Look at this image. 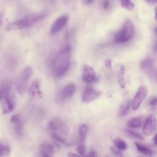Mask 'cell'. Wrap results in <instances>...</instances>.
I'll return each instance as SVG.
<instances>
[{
	"instance_id": "6da1fadb",
	"label": "cell",
	"mask_w": 157,
	"mask_h": 157,
	"mask_svg": "<svg viewBox=\"0 0 157 157\" xmlns=\"http://www.w3.org/2000/svg\"><path fill=\"white\" fill-rule=\"evenodd\" d=\"M70 52L69 45H66L61 48L54 56L51 66L52 74L55 77H62L68 71L71 64Z\"/></svg>"
},
{
	"instance_id": "7a4b0ae2",
	"label": "cell",
	"mask_w": 157,
	"mask_h": 157,
	"mask_svg": "<svg viewBox=\"0 0 157 157\" xmlns=\"http://www.w3.org/2000/svg\"><path fill=\"white\" fill-rule=\"evenodd\" d=\"M46 15L47 13L45 12L30 14L9 23L6 27V29L7 31H12L30 27L45 18Z\"/></svg>"
},
{
	"instance_id": "3957f363",
	"label": "cell",
	"mask_w": 157,
	"mask_h": 157,
	"mask_svg": "<svg viewBox=\"0 0 157 157\" xmlns=\"http://www.w3.org/2000/svg\"><path fill=\"white\" fill-rule=\"evenodd\" d=\"M134 27L130 20H126L121 30L118 31L114 37V42L116 43H124L129 41L133 36Z\"/></svg>"
},
{
	"instance_id": "277c9868",
	"label": "cell",
	"mask_w": 157,
	"mask_h": 157,
	"mask_svg": "<svg viewBox=\"0 0 157 157\" xmlns=\"http://www.w3.org/2000/svg\"><path fill=\"white\" fill-rule=\"evenodd\" d=\"M33 73V69L31 66H27L23 69L19 75L17 82V91L20 94H23L28 88V82Z\"/></svg>"
},
{
	"instance_id": "5b68a950",
	"label": "cell",
	"mask_w": 157,
	"mask_h": 157,
	"mask_svg": "<svg viewBox=\"0 0 157 157\" xmlns=\"http://www.w3.org/2000/svg\"><path fill=\"white\" fill-rule=\"evenodd\" d=\"M48 129L51 134H55L64 137L69 131V128L66 123L59 118H55L51 120L48 125Z\"/></svg>"
},
{
	"instance_id": "8992f818",
	"label": "cell",
	"mask_w": 157,
	"mask_h": 157,
	"mask_svg": "<svg viewBox=\"0 0 157 157\" xmlns=\"http://www.w3.org/2000/svg\"><path fill=\"white\" fill-rule=\"evenodd\" d=\"M76 90V86L74 83H69L64 86L58 94L57 99L59 102H64L71 98L74 94Z\"/></svg>"
},
{
	"instance_id": "52a82bcc",
	"label": "cell",
	"mask_w": 157,
	"mask_h": 157,
	"mask_svg": "<svg viewBox=\"0 0 157 157\" xmlns=\"http://www.w3.org/2000/svg\"><path fill=\"white\" fill-rule=\"evenodd\" d=\"M82 78L87 83H93L99 80L94 69L88 65H85L83 67Z\"/></svg>"
},
{
	"instance_id": "ba28073f",
	"label": "cell",
	"mask_w": 157,
	"mask_h": 157,
	"mask_svg": "<svg viewBox=\"0 0 157 157\" xmlns=\"http://www.w3.org/2000/svg\"><path fill=\"white\" fill-rule=\"evenodd\" d=\"M156 124V120L155 116L153 114L148 115L145 120L144 126H143V133L146 136H151L155 128Z\"/></svg>"
},
{
	"instance_id": "9c48e42d",
	"label": "cell",
	"mask_w": 157,
	"mask_h": 157,
	"mask_svg": "<svg viewBox=\"0 0 157 157\" xmlns=\"http://www.w3.org/2000/svg\"><path fill=\"white\" fill-rule=\"evenodd\" d=\"M147 94V90L145 87L140 86L139 88L131 102L132 107L134 110H137L139 107L142 102L145 99Z\"/></svg>"
},
{
	"instance_id": "30bf717a",
	"label": "cell",
	"mask_w": 157,
	"mask_h": 157,
	"mask_svg": "<svg viewBox=\"0 0 157 157\" xmlns=\"http://www.w3.org/2000/svg\"><path fill=\"white\" fill-rule=\"evenodd\" d=\"M100 92L94 88L88 86L84 90L82 93V99L83 102H88L97 99L100 96Z\"/></svg>"
},
{
	"instance_id": "8fae6325",
	"label": "cell",
	"mask_w": 157,
	"mask_h": 157,
	"mask_svg": "<svg viewBox=\"0 0 157 157\" xmlns=\"http://www.w3.org/2000/svg\"><path fill=\"white\" fill-rule=\"evenodd\" d=\"M68 16L66 15L60 16L58 17L52 26L50 33L52 34H55L59 32L67 23Z\"/></svg>"
},
{
	"instance_id": "7c38bea8",
	"label": "cell",
	"mask_w": 157,
	"mask_h": 157,
	"mask_svg": "<svg viewBox=\"0 0 157 157\" xmlns=\"http://www.w3.org/2000/svg\"><path fill=\"white\" fill-rule=\"evenodd\" d=\"M140 67L142 71L150 78H153L155 75V69L153 61L151 58L143 59L140 63Z\"/></svg>"
},
{
	"instance_id": "4fadbf2b",
	"label": "cell",
	"mask_w": 157,
	"mask_h": 157,
	"mask_svg": "<svg viewBox=\"0 0 157 157\" xmlns=\"http://www.w3.org/2000/svg\"><path fill=\"white\" fill-rule=\"evenodd\" d=\"M10 123L14 132L18 136L23 133V123L21 117L18 114H15L10 118Z\"/></svg>"
},
{
	"instance_id": "5bb4252c",
	"label": "cell",
	"mask_w": 157,
	"mask_h": 157,
	"mask_svg": "<svg viewBox=\"0 0 157 157\" xmlns=\"http://www.w3.org/2000/svg\"><path fill=\"white\" fill-rule=\"evenodd\" d=\"M12 83L9 81L3 82L0 86V101L4 100L10 95Z\"/></svg>"
},
{
	"instance_id": "9a60e30c",
	"label": "cell",
	"mask_w": 157,
	"mask_h": 157,
	"mask_svg": "<svg viewBox=\"0 0 157 157\" xmlns=\"http://www.w3.org/2000/svg\"><path fill=\"white\" fill-rule=\"evenodd\" d=\"M2 104V113L4 114H7L13 111L15 107V102L13 101V96L11 95L7 96L4 100Z\"/></svg>"
},
{
	"instance_id": "2e32d148",
	"label": "cell",
	"mask_w": 157,
	"mask_h": 157,
	"mask_svg": "<svg viewBox=\"0 0 157 157\" xmlns=\"http://www.w3.org/2000/svg\"><path fill=\"white\" fill-rule=\"evenodd\" d=\"M54 153V148L52 144L48 142H44L40 146V154L42 157H52Z\"/></svg>"
},
{
	"instance_id": "e0dca14e",
	"label": "cell",
	"mask_w": 157,
	"mask_h": 157,
	"mask_svg": "<svg viewBox=\"0 0 157 157\" xmlns=\"http://www.w3.org/2000/svg\"><path fill=\"white\" fill-rule=\"evenodd\" d=\"M144 123V119L142 117H138L129 119L127 123L126 126L130 129H136L141 127Z\"/></svg>"
},
{
	"instance_id": "ac0fdd59",
	"label": "cell",
	"mask_w": 157,
	"mask_h": 157,
	"mask_svg": "<svg viewBox=\"0 0 157 157\" xmlns=\"http://www.w3.org/2000/svg\"><path fill=\"white\" fill-rule=\"evenodd\" d=\"M42 92L40 89V84L38 81H34L28 90V94L30 97L34 98L36 96H40Z\"/></svg>"
},
{
	"instance_id": "d6986e66",
	"label": "cell",
	"mask_w": 157,
	"mask_h": 157,
	"mask_svg": "<svg viewBox=\"0 0 157 157\" xmlns=\"http://www.w3.org/2000/svg\"><path fill=\"white\" fill-rule=\"evenodd\" d=\"M131 101L129 100H126L124 102H123L120 107L118 110V115L119 117H123L126 115L131 106Z\"/></svg>"
},
{
	"instance_id": "ffe728a7",
	"label": "cell",
	"mask_w": 157,
	"mask_h": 157,
	"mask_svg": "<svg viewBox=\"0 0 157 157\" xmlns=\"http://www.w3.org/2000/svg\"><path fill=\"white\" fill-rule=\"evenodd\" d=\"M135 145L136 147L137 150L142 154L148 156H151L153 155V151L145 145L139 144L138 142H136Z\"/></svg>"
},
{
	"instance_id": "44dd1931",
	"label": "cell",
	"mask_w": 157,
	"mask_h": 157,
	"mask_svg": "<svg viewBox=\"0 0 157 157\" xmlns=\"http://www.w3.org/2000/svg\"><path fill=\"white\" fill-rule=\"evenodd\" d=\"M88 132V127L86 124H82L79 127L78 130V143H82L85 139L86 134Z\"/></svg>"
},
{
	"instance_id": "7402d4cb",
	"label": "cell",
	"mask_w": 157,
	"mask_h": 157,
	"mask_svg": "<svg viewBox=\"0 0 157 157\" xmlns=\"http://www.w3.org/2000/svg\"><path fill=\"white\" fill-rule=\"evenodd\" d=\"M113 144H114L115 147L120 151L125 150H126V148L128 147L126 143L123 139L118 138V137L114 139Z\"/></svg>"
},
{
	"instance_id": "603a6c76",
	"label": "cell",
	"mask_w": 157,
	"mask_h": 157,
	"mask_svg": "<svg viewBox=\"0 0 157 157\" xmlns=\"http://www.w3.org/2000/svg\"><path fill=\"white\" fill-rule=\"evenodd\" d=\"M124 131L128 136H129L133 139L141 140L144 139V137L140 134H139L136 131H132L130 129H125Z\"/></svg>"
},
{
	"instance_id": "cb8c5ba5",
	"label": "cell",
	"mask_w": 157,
	"mask_h": 157,
	"mask_svg": "<svg viewBox=\"0 0 157 157\" xmlns=\"http://www.w3.org/2000/svg\"><path fill=\"white\" fill-rule=\"evenodd\" d=\"M10 153V147L8 145L0 144V157H3L9 155Z\"/></svg>"
},
{
	"instance_id": "d4e9b609",
	"label": "cell",
	"mask_w": 157,
	"mask_h": 157,
	"mask_svg": "<svg viewBox=\"0 0 157 157\" xmlns=\"http://www.w3.org/2000/svg\"><path fill=\"white\" fill-rule=\"evenodd\" d=\"M121 5L122 7L128 10H132L134 9V4L131 1H121Z\"/></svg>"
},
{
	"instance_id": "484cf974",
	"label": "cell",
	"mask_w": 157,
	"mask_h": 157,
	"mask_svg": "<svg viewBox=\"0 0 157 157\" xmlns=\"http://www.w3.org/2000/svg\"><path fill=\"white\" fill-rule=\"evenodd\" d=\"M124 73V67H121L120 70V71H119V74H118V80H119L120 84L121 85V86L122 87H124V85H125V82H124V77H123Z\"/></svg>"
},
{
	"instance_id": "4316f807",
	"label": "cell",
	"mask_w": 157,
	"mask_h": 157,
	"mask_svg": "<svg viewBox=\"0 0 157 157\" xmlns=\"http://www.w3.org/2000/svg\"><path fill=\"white\" fill-rule=\"evenodd\" d=\"M77 151L82 156H85V147L83 144H80L77 147Z\"/></svg>"
},
{
	"instance_id": "83f0119b",
	"label": "cell",
	"mask_w": 157,
	"mask_h": 157,
	"mask_svg": "<svg viewBox=\"0 0 157 157\" xmlns=\"http://www.w3.org/2000/svg\"><path fill=\"white\" fill-rule=\"evenodd\" d=\"M148 104L151 107H155L157 106V96H153L150 98L148 101Z\"/></svg>"
},
{
	"instance_id": "f1b7e54d",
	"label": "cell",
	"mask_w": 157,
	"mask_h": 157,
	"mask_svg": "<svg viewBox=\"0 0 157 157\" xmlns=\"http://www.w3.org/2000/svg\"><path fill=\"white\" fill-rule=\"evenodd\" d=\"M111 150L112 151V153L117 156V157H123V155L121 153L120 150H118L117 148H114L113 147H112L111 148Z\"/></svg>"
},
{
	"instance_id": "f546056e",
	"label": "cell",
	"mask_w": 157,
	"mask_h": 157,
	"mask_svg": "<svg viewBox=\"0 0 157 157\" xmlns=\"http://www.w3.org/2000/svg\"><path fill=\"white\" fill-rule=\"evenodd\" d=\"M154 33L155 36V42L153 47V50L155 52H157V27L154 29Z\"/></svg>"
},
{
	"instance_id": "4dcf8cb0",
	"label": "cell",
	"mask_w": 157,
	"mask_h": 157,
	"mask_svg": "<svg viewBox=\"0 0 157 157\" xmlns=\"http://www.w3.org/2000/svg\"><path fill=\"white\" fill-rule=\"evenodd\" d=\"M105 66L106 67H107L109 69H112V61L110 59H107L105 61Z\"/></svg>"
},
{
	"instance_id": "1f68e13d",
	"label": "cell",
	"mask_w": 157,
	"mask_h": 157,
	"mask_svg": "<svg viewBox=\"0 0 157 157\" xmlns=\"http://www.w3.org/2000/svg\"><path fill=\"white\" fill-rule=\"evenodd\" d=\"M102 7L104 9H107L110 7V3L109 1H104L102 2Z\"/></svg>"
},
{
	"instance_id": "d6a6232c",
	"label": "cell",
	"mask_w": 157,
	"mask_h": 157,
	"mask_svg": "<svg viewBox=\"0 0 157 157\" xmlns=\"http://www.w3.org/2000/svg\"><path fill=\"white\" fill-rule=\"evenodd\" d=\"M67 156L68 157H81L80 156L78 155L77 154H75L74 153H72V152H69L67 153Z\"/></svg>"
},
{
	"instance_id": "836d02e7",
	"label": "cell",
	"mask_w": 157,
	"mask_h": 157,
	"mask_svg": "<svg viewBox=\"0 0 157 157\" xmlns=\"http://www.w3.org/2000/svg\"><path fill=\"white\" fill-rule=\"evenodd\" d=\"M87 157H96V155H95V152L93 150H91V151L89 152Z\"/></svg>"
},
{
	"instance_id": "e575fe53",
	"label": "cell",
	"mask_w": 157,
	"mask_h": 157,
	"mask_svg": "<svg viewBox=\"0 0 157 157\" xmlns=\"http://www.w3.org/2000/svg\"><path fill=\"white\" fill-rule=\"evenodd\" d=\"M155 18L157 21V6L155 8Z\"/></svg>"
},
{
	"instance_id": "d590c367",
	"label": "cell",
	"mask_w": 157,
	"mask_h": 157,
	"mask_svg": "<svg viewBox=\"0 0 157 157\" xmlns=\"http://www.w3.org/2000/svg\"><path fill=\"white\" fill-rule=\"evenodd\" d=\"M153 141H154L155 144L157 146V134H156V136H155V137H154V139H153Z\"/></svg>"
},
{
	"instance_id": "8d00e7d4",
	"label": "cell",
	"mask_w": 157,
	"mask_h": 157,
	"mask_svg": "<svg viewBox=\"0 0 157 157\" xmlns=\"http://www.w3.org/2000/svg\"><path fill=\"white\" fill-rule=\"evenodd\" d=\"M85 2L86 4H88V3H91L92 2V1H85Z\"/></svg>"
},
{
	"instance_id": "74e56055",
	"label": "cell",
	"mask_w": 157,
	"mask_h": 157,
	"mask_svg": "<svg viewBox=\"0 0 157 157\" xmlns=\"http://www.w3.org/2000/svg\"><path fill=\"white\" fill-rule=\"evenodd\" d=\"M156 81H157V72L156 74Z\"/></svg>"
},
{
	"instance_id": "f35d334b",
	"label": "cell",
	"mask_w": 157,
	"mask_h": 157,
	"mask_svg": "<svg viewBox=\"0 0 157 157\" xmlns=\"http://www.w3.org/2000/svg\"><path fill=\"white\" fill-rule=\"evenodd\" d=\"M0 26H1V20H0Z\"/></svg>"
},
{
	"instance_id": "ab89813d",
	"label": "cell",
	"mask_w": 157,
	"mask_h": 157,
	"mask_svg": "<svg viewBox=\"0 0 157 157\" xmlns=\"http://www.w3.org/2000/svg\"><path fill=\"white\" fill-rule=\"evenodd\" d=\"M105 157H109V156H105Z\"/></svg>"
}]
</instances>
